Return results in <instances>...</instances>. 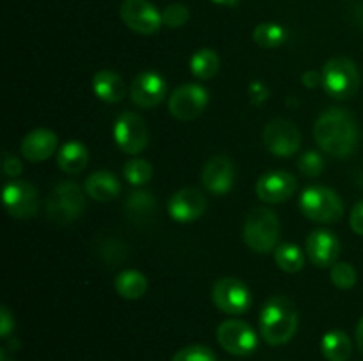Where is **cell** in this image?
I'll list each match as a JSON object with an SVG mask.
<instances>
[{"label": "cell", "instance_id": "d6a6232c", "mask_svg": "<svg viewBox=\"0 0 363 361\" xmlns=\"http://www.w3.org/2000/svg\"><path fill=\"white\" fill-rule=\"evenodd\" d=\"M172 361H218L215 353L206 345H188L174 354Z\"/></svg>", "mask_w": 363, "mask_h": 361}, {"label": "cell", "instance_id": "603a6c76", "mask_svg": "<svg viewBox=\"0 0 363 361\" xmlns=\"http://www.w3.org/2000/svg\"><path fill=\"white\" fill-rule=\"evenodd\" d=\"M96 255L101 262H105L108 268H119L126 262L130 250L128 244L121 237L113 236H98L96 237Z\"/></svg>", "mask_w": 363, "mask_h": 361}, {"label": "cell", "instance_id": "6da1fadb", "mask_svg": "<svg viewBox=\"0 0 363 361\" xmlns=\"http://www.w3.org/2000/svg\"><path fill=\"white\" fill-rule=\"evenodd\" d=\"M357 119L344 108H330L314 124V138L321 151L333 158H350L358 147Z\"/></svg>", "mask_w": 363, "mask_h": 361}, {"label": "cell", "instance_id": "4316f807", "mask_svg": "<svg viewBox=\"0 0 363 361\" xmlns=\"http://www.w3.org/2000/svg\"><path fill=\"white\" fill-rule=\"evenodd\" d=\"M190 69L191 74L195 78H199V80H211L220 69V59L215 50H197L190 60Z\"/></svg>", "mask_w": 363, "mask_h": 361}, {"label": "cell", "instance_id": "ffe728a7", "mask_svg": "<svg viewBox=\"0 0 363 361\" xmlns=\"http://www.w3.org/2000/svg\"><path fill=\"white\" fill-rule=\"evenodd\" d=\"M57 144H59V138L52 130L38 127L25 134L23 142H21V152L28 161H45L57 151Z\"/></svg>", "mask_w": 363, "mask_h": 361}, {"label": "cell", "instance_id": "277c9868", "mask_svg": "<svg viewBox=\"0 0 363 361\" xmlns=\"http://www.w3.org/2000/svg\"><path fill=\"white\" fill-rule=\"evenodd\" d=\"M85 209V191L73 180H62L46 198V216L55 225L74 222Z\"/></svg>", "mask_w": 363, "mask_h": 361}, {"label": "cell", "instance_id": "9c48e42d", "mask_svg": "<svg viewBox=\"0 0 363 361\" xmlns=\"http://www.w3.org/2000/svg\"><path fill=\"white\" fill-rule=\"evenodd\" d=\"M113 140L126 154H138L149 144V130L144 119L133 112L121 113L113 124Z\"/></svg>", "mask_w": 363, "mask_h": 361}, {"label": "cell", "instance_id": "ba28073f", "mask_svg": "<svg viewBox=\"0 0 363 361\" xmlns=\"http://www.w3.org/2000/svg\"><path fill=\"white\" fill-rule=\"evenodd\" d=\"M211 299L220 311L229 315H241L252 306L250 289L234 276L220 278L213 285Z\"/></svg>", "mask_w": 363, "mask_h": 361}, {"label": "cell", "instance_id": "b9f144b4", "mask_svg": "<svg viewBox=\"0 0 363 361\" xmlns=\"http://www.w3.org/2000/svg\"><path fill=\"white\" fill-rule=\"evenodd\" d=\"M0 361H13V357H11L9 354H7L6 347H4V349L0 350Z\"/></svg>", "mask_w": 363, "mask_h": 361}, {"label": "cell", "instance_id": "ac0fdd59", "mask_svg": "<svg viewBox=\"0 0 363 361\" xmlns=\"http://www.w3.org/2000/svg\"><path fill=\"white\" fill-rule=\"evenodd\" d=\"M340 253V241L333 232L318 229L307 237V255L318 268H328L337 262Z\"/></svg>", "mask_w": 363, "mask_h": 361}, {"label": "cell", "instance_id": "484cf974", "mask_svg": "<svg viewBox=\"0 0 363 361\" xmlns=\"http://www.w3.org/2000/svg\"><path fill=\"white\" fill-rule=\"evenodd\" d=\"M113 287H116L117 294L124 299H140L147 290V278L140 271L128 269V271L117 275Z\"/></svg>", "mask_w": 363, "mask_h": 361}, {"label": "cell", "instance_id": "4dcf8cb0", "mask_svg": "<svg viewBox=\"0 0 363 361\" xmlns=\"http://www.w3.org/2000/svg\"><path fill=\"white\" fill-rule=\"evenodd\" d=\"M330 278H332L333 285L342 290L353 289L357 285V271L347 262H335L330 269Z\"/></svg>", "mask_w": 363, "mask_h": 361}, {"label": "cell", "instance_id": "f1b7e54d", "mask_svg": "<svg viewBox=\"0 0 363 361\" xmlns=\"http://www.w3.org/2000/svg\"><path fill=\"white\" fill-rule=\"evenodd\" d=\"M254 41L257 42L261 48H277V46L284 45L287 39V32L282 25L279 23H259L254 28Z\"/></svg>", "mask_w": 363, "mask_h": 361}, {"label": "cell", "instance_id": "8fae6325", "mask_svg": "<svg viewBox=\"0 0 363 361\" xmlns=\"http://www.w3.org/2000/svg\"><path fill=\"white\" fill-rule=\"evenodd\" d=\"M209 103V94L202 85L184 84L169 98L170 115L179 120H194L201 115Z\"/></svg>", "mask_w": 363, "mask_h": 361}, {"label": "cell", "instance_id": "d590c367", "mask_svg": "<svg viewBox=\"0 0 363 361\" xmlns=\"http://www.w3.org/2000/svg\"><path fill=\"white\" fill-rule=\"evenodd\" d=\"M21 172H23V165H21L20 159H18L16 156L6 152V154H4V173H6L7 177H18Z\"/></svg>", "mask_w": 363, "mask_h": 361}, {"label": "cell", "instance_id": "5bb4252c", "mask_svg": "<svg viewBox=\"0 0 363 361\" xmlns=\"http://www.w3.org/2000/svg\"><path fill=\"white\" fill-rule=\"evenodd\" d=\"M296 188L298 183L293 173L286 170H272L259 177L255 184V193L266 204H282L293 197Z\"/></svg>", "mask_w": 363, "mask_h": 361}, {"label": "cell", "instance_id": "1f68e13d", "mask_svg": "<svg viewBox=\"0 0 363 361\" xmlns=\"http://www.w3.org/2000/svg\"><path fill=\"white\" fill-rule=\"evenodd\" d=\"M298 170L303 177H318L325 170V159L319 152L307 151L298 159Z\"/></svg>", "mask_w": 363, "mask_h": 361}, {"label": "cell", "instance_id": "4fadbf2b", "mask_svg": "<svg viewBox=\"0 0 363 361\" xmlns=\"http://www.w3.org/2000/svg\"><path fill=\"white\" fill-rule=\"evenodd\" d=\"M4 205L13 218H32L39 211V193L27 180H9L4 186Z\"/></svg>", "mask_w": 363, "mask_h": 361}, {"label": "cell", "instance_id": "cb8c5ba5", "mask_svg": "<svg viewBox=\"0 0 363 361\" xmlns=\"http://www.w3.org/2000/svg\"><path fill=\"white\" fill-rule=\"evenodd\" d=\"M89 151L80 142H67L57 152V166L66 173H80L87 166Z\"/></svg>", "mask_w": 363, "mask_h": 361}, {"label": "cell", "instance_id": "ab89813d", "mask_svg": "<svg viewBox=\"0 0 363 361\" xmlns=\"http://www.w3.org/2000/svg\"><path fill=\"white\" fill-rule=\"evenodd\" d=\"M357 345L358 349H360V353L363 354V317L360 319V322H358L357 326Z\"/></svg>", "mask_w": 363, "mask_h": 361}, {"label": "cell", "instance_id": "60d3db41", "mask_svg": "<svg viewBox=\"0 0 363 361\" xmlns=\"http://www.w3.org/2000/svg\"><path fill=\"white\" fill-rule=\"evenodd\" d=\"M211 2L218 4V6H229V7H233V6H236V4L240 2V0H211Z\"/></svg>", "mask_w": 363, "mask_h": 361}, {"label": "cell", "instance_id": "5b68a950", "mask_svg": "<svg viewBox=\"0 0 363 361\" xmlns=\"http://www.w3.org/2000/svg\"><path fill=\"white\" fill-rule=\"evenodd\" d=\"M321 85L333 99H350L360 87L357 64L347 57H333L323 67Z\"/></svg>", "mask_w": 363, "mask_h": 361}, {"label": "cell", "instance_id": "74e56055", "mask_svg": "<svg viewBox=\"0 0 363 361\" xmlns=\"http://www.w3.org/2000/svg\"><path fill=\"white\" fill-rule=\"evenodd\" d=\"M13 329H14V317L11 315L9 308L2 306L0 308V335H2L4 338H7Z\"/></svg>", "mask_w": 363, "mask_h": 361}, {"label": "cell", "instance_id": "d6986e66", "mask_svg": "<svg viewBox=\"0 0 363 361\" xmlns=\"http://www.w3.org/2000/svg\"><path fill=\"white\" fill-rule=\"evenodd\" d=\"M156 209H158V202H156L155 195L147 190L131 191L124 200V216L137 227H145L152 223Z\"/></svg>", "mask_w": 363, "mask_h": 361}, {"label": "cell", "instance_id": "7a4b0ae2", "mask_svg": "<svg viewBox=\"0 0 363 361\" xmlns=\"http://www.w3.org/2000/svg\"><path fill=\"white\" fill-rule=\"evenodd\" d=\"M261 336L269 345H284L298 329V311L286 296H273L264 303L259 317Z\"/></svg>", "mask_w": 363, "mask_h": 361}, {"label": "cell", "instance_id": "2e32d148", "mask_svg": "<svg viewBox=\"0 0 363 361\" xmlns=\"http://www.w3.org/2000/svg\"><path fill=\"white\" fill-rule=\"evenodd\" d=\"M202 184L209 193L225 195L233 190L236 180V166L225 154L213 156L202 168Z\"/></svg>", "mask_w": 363, "mask_h": 361}, {"label": "cell", "instance_id": "83f0119b", "mask_svg": "<svg viewBox=\"0 0 363 361\" xmlns=\"http://www.w3.org/2000/svg\"><path fill=\"white\" fill-rule=\"evenodd\" d=\"M275 262L282 271L298 273L305 265V255L296 244L284 243L275 248Z\"/></svg>", "mask_w": 363, "mask_h": 361}, {"label": "cell", "instance_id": "7402d4cb", "mask_svg": "<svg viewBox=\"0 0 363 361\" xmlns=\"http://www.w3.org/2000/svg\"><path fill=\"white\" fill-rule=\"evenodd\" d=\"M85 193L96 202H110L119 197L121 183L113 173L98 170L85 180Z\"/></svg>", "mask_w": 363, "mask_h": 361}, {"label": "cell", "instance_id": "d4e9b609", "mask_svg": "<svg viewBox=\"0 0 363 361\" xmlns=\"http://www.w3.org/2000/svg\"><path fill=\"white\" fill-rule=\"evenodd\" d=\"M321 353L328 361H347L353 353V343L347 333L333 329L323 336Z\"/></svg>", "mask_w": 363, "mask_h": 361}, {"label": "cell", "instance_id": "e0dca14e", "mask_svg": "<svg viewBox=\"0 0 363 361\" xmlns=\"http://www.w3.org/2000/svg\"><path fill=\"white\" fill-rule=\"evenodd\" d=\"M206 205V197L197 188H183L170 197L169 214L177 223H191L204 214Z\"/></svg>", "mask_w": 363, "mask_h": 361}, {"label": "cell", "instance_id": "f546056e", "mask_svg": "<svg viewBox=\"0 0 363 361\" xmlns=\"http://www.w3.org/2000/svg\"><path fill=\"white\" fill-rule=\"evenodd\" d=\"M152 166L147 159L133 158L124 165V179L133 186H144L151 180Z\"/></svg>", "mask_w": 363, "mask_h": 361}, {"label": "cell", "instance_id": "44dd1931", "mask_svg": "<svg viewBox=\"0 0 363 361\" xmlns=\"http://www.w3.org/2000/svg\"><path fill=\"white\" fill-rule=\"evenodd\" d=\"M94 94L105 103H119L126 98L128 87L123 78L110 69H101L92 78Z\"/></svg>", "mask_w": 363, "mask_h": 361}, {"label": "cell", "instance_id": "7c38bea8", "mask_svg": "<svg viewBox=\"0 0 363 361\" xmlns=\"http://www.w3.org/2000/svg\"><path fill=\"white\" fill-rule=\"evenodd\" d=\"M121 20L130 30L152 35L163 25L162 13L149 0H124L121 4Z\"/></svg>", "mask_w": 363, "mask_h": 361}, {"label": "cell", "instance_id": "9a60e30c", "mask_svg": "<svg viewBox=\"0 0 363 361\" xmlns=\"http://www.w3.org/2000/svg\"><path fill=\"white\" fill-rule=\"evenodd\" d=\"M167 81L155 71H144L137 74L130 85V98L138 108H155L165 99Z\"/></svg>", "mask_w": 363, "mask_h": 361}, {"label": "cell", "instance_id": "f35d334b", "mask_svg": "<svg viewBox=\"0 0 363 361\" xmlns=\"http://www.w3.org/2000/svg\"><path fill=\"white\" fill-rule=\"evenodd\" d=\"M301 81H303V85L307 88H314L321 84V74L315 73V71H307V73H303V76H301Z\"/></svg>", "mask_w": 363, "mask_h": 361}, {"label": "cell", "instance_id": "52a82bcc", "mask_svg": "<svg viewBox=\"0 0 363 361\" xmlns=\"http://www.w3.org/2000/svg\"><path fill=\"white\" fill-rule=\"evenodd\" d=\"M262 140L266 149L277 158H289L296 154L301 145V133L298 126L291 120L277 117L266 124L262 131Z\"/></svg>", "mask_w": 363, "mask_h": 361}, {"label": "cell", "instance_id": "8d00e7d4", "mask_svg": "<svg viewBox=\"0 0 363 361\" xmlns=\"http://www.w3.org/2000/svg\"><path fill=\"white\" fill-rule=\"evenodd\" d=\"M350 223L353 232L363 237V200L358 202V204L353 207V211H351Z\"/></svg>", "mask_w": 363, "mask_h": 361}, {"label": "cell", "instance_id": "8992f818", "mask_svg": "<svg viewBox=\"0 0 363 361\" xmlns=\"http://www.w3.org/2000/svg\"><path fill=\"white\" fill-rule=\"evenodd\" d=\"M300 209L312 222L335 223L342 218L344 204L332 188L311 186L301 193Z\"/></svg>", "mask_w": 363, "mask_h": 361}, {"label": "cell", "instance_id": "836d02e7", "mask_svg": "<svg viewBox=\"0 0 363 361\" xmlns=\"http://www.w3.org/2000/svg\"><path fill=\"white\" fill-rule=\"evenodd\" d=\"M190 18V11L183 4H170L165 7V11L162 13V21L165 27L169 28H179Z\"/></svg>", "mask_w": 363, "mask_h": 361}, {"label": "cell", "instance_id": "3957f363", "mask_svg": "<svg viewBox=\"0 0 363 361\" xmlns=\"http://www.w3.org/2000/svg\"><path fill=\"white\" fill-rule=\"evenodd\" d=\"M280 237L279 216L268 207H255L248 212L243 225V239L255 253L275 250Z\"/></svg>", "mask_w": 363, "mask_h": 361}, {"label": "cell", "instance_id": "30bf717a", "mask_svg": "<svg viewBox=\"0 0 363 361\" xmlns=\"http://www.w3.org/2000/svg\"><path fill=\"white\" fill-rule=\"evenodd\" d=\"M216 338H218L222 349H225L229 354H234V356H250L259 345L257 335L250 328V324L238 321V319L223 321L218 326Z\"/></svg>", "mask_w": 363, "mask_h": 361}, {"label": "cell", "instance_id": "e575fe53", "mask_svg": "<svg viewBox=\"0 0 363 361\" xmlns=\"http://www.w3.org/2000/svg\"><path fill=\"white\" fill-rule=\"evenodd\" d=\"M248 98H250V103L255 106L264 105L269 99V88L262 84L261 80H254L248 87Z\"/></svg>", "mask_w": 363, "mask_h": 361}]
</instances>
